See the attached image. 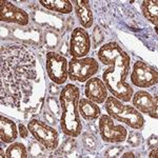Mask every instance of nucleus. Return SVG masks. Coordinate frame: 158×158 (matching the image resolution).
Instances as JSON below:
<instances>
[{"label":"nucleus","mask_w":158,"mask_h":158,"mask_svg":"<svg viewBox=\"0 0 158 158\" xmlns=\"http://www.w3.org/2000/svg\"><path fill=\"white\" fill-rule=\"evenodd\" d=\"M19 134L16 123L12 119L0 116V140L3 143H12L17 139Z\"/></svg>","instance_id":"nucleus-15"},{"label":"nucleus","mask_w":158,"mask_h":158,"mask_svg":"<svg viewBox=\"0 0 158 158\" xmlns=\"http://www.w3.org/2000/svg\"><path fill=\"white\" fill-rule=\"evenodd\" d=\"M99 133L103 141L109 143H121L126 141L128 131L121 124H116L108 114L100 115L98 121Z\"/></svg>","instance_id":"nucleus-8"},{"label":"nucleus","mask_w":158,"mask_h":158,"mask_svg":"<svg viewBox=\"0 0 158 158\" xmlns=\"http://www.w3.org/2000/svg\"><path fill=\"white\" fill-rule=\"evenodd\" d=\"M7 158H27L30 156L27 147L21 142H12L6 149Z\"/></svg>","instance_id":"nucleus-19"},{"label":"nucleus","mask_w":158,"mask_h":158,"mask_svg":"<svg viewBox=\"0 0 158 158\" xmlns=\"http://www.w3.org/2000/svg\"><path fill=\"white\" fill-rule=\"evenodd\" d=\"M91 51V38L88 31L83 27H76L73 30L70 38L69 53L72 58L86 57Z\"/></svg>","instance_id":"nucleus-10"},{"label":"nucleus","mask_w":158,"mask_h":158,"mask_svg":"<svg viewBox=\"0 0 158 158\" xmlns=\"http://www.w3.org/2000/svg\"><path fill=\"white\" fill-rule=\"evenodd\" d=\"M108 88L104 85L103 80L98 77H92L85 82V95L95 103H104L108 98Z\"/></svg>","instance_id":"nucleus-13"},{"label":"nucleus","mask_w":158,"mask_h":158,"mask_svg":"<svg viewBox=\"0 0 158 158\" xmlns=\"http://www.w3.org/2000/svg\"><path fill=\"white\" fill-rule=\"evenodd\" d=\"M130 79L137 88H151L157 85L158 73L154 68L150 67L143 61H136L132 69Z\"/></svg>","instance_id":"nucleus-9"},{"label":"nucleus","mask_w":158,"mask_h":158,"mask_svg":"<svg viewBox=\"0 0 158 158\" xmlns=\"http://www.w3.org/2000/svg\"><path fill=\"white\" fill-rule=\"evenodd\" d=\"M45 151H47V149H45L40 142H38L37 140H36V142H31V146L29 147L30 156H34V157L43 156Z\"/></svg>","instance_id":"nucleus-23"},{"label":"nucleus","mask_w":158,"mask_h":158,"mask_svg":"<svg viewBox=\"0 0 158 158\" xmlns=\"http://www.w3.org/2000/svg\"><path fill=\"white\" fill-rule=\"evenodd\" d=\"M104 108L110 117L114 120L120 121L133 130H140L144 127L146 120L139 111L130 104H124L114 96H108Z\"/></svg>","instance_id":"nucleus-4"},{"label":"nucleus","mask_w":158,"mask_h":158,"mask_svg":"<svg viewBox=\"0 0 158 158\" xmlns=\"http://www.w3.org/2000/svg\"><path fill=\"white\" fill-rule=\"evenodd\" d=\"M158 156V148H153L152 149V151L151 153H150V155H149V157L150 158H157Z\"/></svg>","instance_id":"nucleus-31"},{"label":"nucleus","mask_w":158,"mask_h":158,"mask_svg":"<svg viewBox=\"0 0 158 158\" xmlns=\"http://www.w3.org/2000/svg\"><path fill=\"white\" fill-rule=\"evenodd\" d=\"M47 106L56 117H58V116L60 117L61 106H60V101L58 100L57 98L53 97V96H49V97L47 98Z\"/></svg>","instance_id":"nucleus-22"},{"label":"nucleus","mask_w":158,"mask_h":158,"mask_svg":"<svg viewBox=\"0 0 158 158\" xmlns=\"http://www.w3.org/2000/svg\"><path fill=\"white\" fill-rule=\"evenodd\" d=\"M79 114L83 117L85 120L93 121L98 119L101 115L100 108L97 106V103L93 102L88 98H80L78 103Z\"/></svg>","instance_id":"nucleus-16"},{"label":"nucleus","mask_w":158,"mask_h":158,"mask_svg":"<svg viewBox=\"0 0 158 158\" xmlns=\"http://www.w3.org/2000/svg\"><path fill=\"white\" fill-rule=\"evenodd\" d=\"M30 133L35 140L42 144L48 151H55L59 147V135L55 128L39 119H31L27 124Z\"/></svg>","instance_id":"nucleus-5"},{"label":"nucleus","mask_w":158,"mask_h":158,"mask_svg":"<svg viewBox=\"0 0 158 158\" xmlns=\"http://www.w3.org/2000/svg\"><path fill=\"white\" fill-rule=\"evenodd\" d=\"M157 143H158V139H157V135L153 134L149 138L147 139V146H148V149H153V148H156L157 147Z\"/></svg>","instance_id":"nucleus-28"},{"label":"nucleus","mask_w":158,"mask_h":158,"mask_svg":"<svg viewBox=\"0 0 158 158\" xmlns=\"http://www.w3.org/2000/svg\"><path fill=\"white\" fill-rule=\"evenodd\" d=\"M142 136L140 135L138 132H135V131H132L128 133L127 135V138H126V141L128 142L131 147L133 148H138L140 144L142 143Z\"/></svg>","instance_id":"nucleus-24"},{"label":"nucleus","mask_w":158,"mask_h":158,"mask_svg":"<svg viewBox=\"0 0 158 158\" xmlns=\"http://www.w3.org/2000/svg\"><path fill=\"white\" fill-rule=\"evenodd\" d=\"M132 102L133 106L141 114L149 115L152 118L157 119L158 104H157V96H152L149 92L144 90H139L132 96Z\"/></svg>","instance_id":"nucleus-12"},{"label":"nucleus","mask_w":158,"mask_h":158,"mask_svg":"<svg viewBox=\"0 0 158 158\" xmlns=\"http://www.w3.org/2000/svg\"><path fill=\"white\" fill-rule=\"evenodd\" d=\"M37 78L36 61L27 48L1 47V103L17 108L32 93L31 82Z\"/></svg>","instance_id":"nucleus-1"},{"label":"nucleus","mask_w":158,"mask_h":158,"mask_svg":"<svg viewBox=\"0 0 158 158\" xmlns=\"http://www.w3.org/2000/svg\"><path fill=\"white\" fill-rule=\"evenodd\" d=\"M18 131H19V134H20V137H21V138H27V137H29L30 130L27 127H25L23 123H19Z\"/></svg>","instance_id":"nucleus-29"},{"label":"nucleus","mask_w":158,"mask_h":158,"mask_svg":"<svg viewBox=\"0 0 158 158\" xmlns=\"http://www.w3.org/2000/svg\"><path fill=\"white\" fill-rule=\"evenodd\" d=\"M122 151H123V147L116 146V147H110L106 149L103 153L104 157H119L121 155Z\"/></svg>","instance_id":"nucleus-25"},{"label":"nucleus","mask_w":158,"mask_h":158,"mask_svg":"<svg viewBox=\"0 0 158 158\" xmlns=\"http://www.w3.org/2000/svg\"><path fill=\"white\" fill-rule=\"evenodd\" d=\"M0 20L7 23H15L19 25H27L30 16L24 10L20 9L6 0L0 1Z\"/></svg>","instance_id":"nucleus-11"},{"label":"nucleus","mask_w":158,"mask_h":158,"mask_svg":"<svg viewBox=\"0 0 158 158\" xmlns=\"http://www.w3.org/2000/svg\"><path fill=\"white\" fill-rule=\"evenodd\" d=\"M39 3L44 9L59 14H70L73 10L72 1L70 0H40Z\"/></svg>","instance_id":"nucleus-17"},{"label":"nucleus","mask_w":158,"mask_h":158,"mask_svg":"<svg viewBox=\"0 0 158 158\" xmlns=\"http://www.w3.org/2000/svg\"><path fill=\"white\" fill-rule=\"evenodd\" d=\"M98 59L109 65L102 73V80L112 96L122 102H129L134 94L133 88L127 82L131 70V57L115 41L103 44L98 51Z\"/></svg>","instance_id":"nucleus-2"},{"label":"nucleus","mask_w":158,"mask_h":158,"mask_svg":"<svg viewBox=\"0 0 158 158\" xmlns=\"http://www.w3.org/2000/svg\"><path fill=\"white\" fill-rule=\"evenodd\" d=\"M81 140H82V143L88 150H91V151H94V150L97 149V140H96V137L94 134L90 133V132H85L81 135Z\"/></svg>","instance_id":"nucleus-21"},{"label":"nucleus","mask_w":158,"mask_h":158,"mask_svg":"<svg viewBox=\"0 0 158 158\" xmlns=\"http://www.w3.org/2000/svg\"><path fill=\"white\" fill-rule=\"evenodd\" d=\"M141 12L143 17L155 27L158 20V1L157 0H144L141 3Z\"/></svg>","instance_id":"nucleus-18"},{"label":"nucleus","mask_w":158,"mask_h":158,"mask_svg":"<svg viewBox=\"0 0 158 158\" xmlns=\"http://www.w3.org/2000/svg\"><path fill=\"white\" fill-rule=\"evenodd\" d=\"M79 97L80 90L72 83H69L61 89L59 94L61 106L60 129L67 136L75 138L82 133V123L78 110Z\"/></svg>","instance_id":"nucleus-3"},{"label":"nucleus","mask_w":158,"mask_h":158,"mask_svg":"<svg viewBox=\"0 0 158 158\" xmlns=\"http://www.w3.org/2000/svg\"><path fill=\"white\" fill-rule=\"evenodd\" d=\"M45 68L49 78L57 85L65 83L69 78V62L67 58L57 52L50 51L45 55Z\"/></svg>","instance_id":"nucleus-7"},{"label":"nucleus","mask_w":158,"mask_h":158,"mask_svg":"<svg viewBox=\"0 0 158 158\" xmlns=\"http://www.w3.org/2000/svg\"><path fill=\"white\" fill-rule=\"evenodd\" d=\"M120 156L124 158V157H136V155H134L133 152H126L122 155H120Z\"/></svg>","instance_id":"nucleus-32"},{"label":"nucleus","mask_w":158,"mask_h":158,"mask_svg":"<svg viewBox=\"0 0 158 158\" xmlns=\"http://www.w3.org/2000/svg\"><path fill=\"white\" fill-rule=\"evenodd\" d=\"M76 147H77V141L75 137H71L63 142L59 149V152L62 154V156H71V154L76 150Z\"/></svg>","instance_id":"nucleus-20"},{"label":"nucleus","mask_w":158,"mask_h":158,"mask_svg":"<svg viewBox=\"0 0 158 158\" xmlns=\"http://www.w3.org/2000/svg\"><path fill=\"white\" fill-rule=\"evenodd\" d=\"M88 129H89V132L92 134H97L99 133V128H97V127L95 126V124H91V123H89L88 124Z\"/></svg>","instance_id":"nucleus-30"},{"label":"nucleus","mask_w":158,"mask_h":158,"mask_svg":"<svg viewBox=\"0 0 158 158\" xmlns=\"http://www.w3.org/2000/svg\"><path fill=\"white\" fill-rule=\"evenodd\" d=\"M93 38H94V43H95V47H98L102 43L103 39H104V35L102 30L99 27H95L93 32Z\"/></svg>","instance_id":"nucleus-26"},{"label":"nucleus","mask_w":158,"mask_h":158,"mask_svg":"<svg viewBox=\"0 0 158 158\" xmlns=\"http://www.w3.org/2000/svg\"><path fill=\"white\" fill-rule=\"evenodd\" d=\"M90 2L88 0H74L72 1L73 7L75 9L76 16L79 20V23L83 29H90L93 25V13L90 7Z\"/></svg>","instance_id":"nucleus-14"},{"label":"nucleus","mask_w":158,"mask_h":158,"mask_svg":"<svg viewBox=\"0 0 158 158\" xmlns=\"http://www.w3.org/2000/svg\"><path fill=\"white\" fill-rule=\"evenodd\" d=\"M99 70V63L93 57L72 58L69 62V78L73 81L86 82Z\"/></svg>","instance_id":"nucleus-6"},{"label":"nucleus","mask_w":158,"mask_h":158,"mask_svg":"<svg viewBox=\"0 0 158 158\" xmlns=\"http://www.w3.org/2000/svg\"><path fill=\"white\" fill-rule=\"evenodd\" d=\"M43 117H44L45 121L49 122L50 124H54L55 126L56 122H57V117H56L51 111L44 110V111H43Z\"/></svg>","instance_id":"nucleus-27"}]
</instances>
